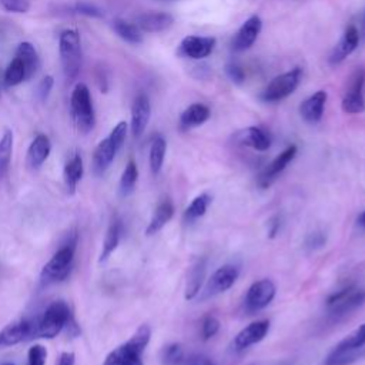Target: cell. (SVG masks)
<instances>
[{
    "label": "cell",
    "mask_w": 365,
    "mask_h": 365,
    "mask_svg": "<svg viewBox=\"0 0 365 365\" xmlns=\"http://www.w3.org/2000/svg\"><path fill=\"white\" fill-rule=\"evenodd\" d=\"M151 338V329L143 324L131 335V338L114 348L103 362V365H144L143 352Z\"/></svg>",
    "instance_id": "1"
},
{
    "label": "cell",
    "mask_w": 365,
    "mask_h": 365,
    "mask_svg": "<svg viewBox=\"0 0 365 365\" xmlns=\"http://www.w3.org/2000/svg\"><path fill=\"white\" fill-rule=\"evenodd\" d=\"M77 245V234L73 231L67 241L54 252V255L48 259V262L43 267L40 272V279L43 284H51L66 279L70 275L74 252Z\"/></svg>",
    "instance_id": "2"
},
{
    "label": "cell",
    "mask_w": 365,
    "mask_h": 365,
    "mask_svg": "<svg viewBox=\"0 0 365 365\" xmlns=\"http://www.w3.org/2000/svg\"><path fill=\"white\" fill-rule=\"evenodd\" d=\"M73 321L71 311L64 301H54L46 311L36 317V338L51 339Z\"/></svg>",
    "instance_id": "3"
},
{
    "label": "cell",
    "mask_w": 365,
    "mask_h": 365,
    "mask_svg": "<svg viewBox=\"0 0 365 365\" xmlns=\"http://www.w3.org/2000/svg\"><path fill=\"white\" fill-rule=\"evenodd\" d=\"M127 131L128 124L125 121H120L117 125H114L111 133L98 143L93 154V170L97 175L104 174L111 165L127 137Z\"/></svg>",
    "instance_id": "4"
},
{
    "label": "cell",
    "mask_w": 365,
    "mask_h": 365,
    "mask_svg": "<svg viewBox=\"0 0 365 365\" xmlns=\"http://www.w3.org/2000/svg\"><path fill=\"white\" fill-rule=\"evenodd\" d=\"M70 114L76 128L80 133L87 134L94 128L96 114H94L93 100H91L88 87L83 83H78L71 93Z\"/></svg>",
    "instance_id": "5"
},
{
    "label": "cell",
    "mask_w": 365,
    "mask_h": 365,
    "mask_svg": "<svg viewBox=\"0 0 365 365\" xmlns=\"http://www.w3.org/2000/svg\"><path fill=\"white\" fill-rule=\"evenodd\" d=\"M58 53L66 78L68 81L76 80L81 68V40L77 30L67 29L61 31L58 38Z\"/></svg>",
    "instance_id": "6"
},
{
    "label": "cell",
    "mask_w": 365,
    "mask_h": 365,
    "mask_svg": "<svg viewBox=\"0 0 365 365\" xmlns=\"http://www.w3.org/2000/svg\"><path fill=\"white\" fill-rule=\"evenodd\" d=\"M365 348V324L359 325L342 341H339L327 355L324 365H349L361 356Z\"/></svg>",
    "instance_id": "7"
},
{
    "label": "cell",
    "mask_w": 365,
    "mask_h": 365,
    "mask_svg": "<svg viewBox=\"0 0 365 365\" xmlns=\"http://www.w3.org/2000/svg\"><path fill=\"white\" fill-rule=\"evenodd\" d=\"M301 77H302V70L299 67H294L292 70L274 77L264 88L261 98L265 103H275V101L284 100L285 97H288L297 90V87L299 86Z\"/></svg>",
    "instance_id": "8"
},
{
    "label": "cell",
    "mask_w": 365,
    "mask_h": 365,
    "mask_svg": "<svg viewBox=\"0 0 365 365\" xmlns=\"http://www.w3.org/2000/svg\"><path fill=\"white\" fill-rule=\"evenodd\" d=\"M365 302V289L346 287L328 297L327 305L332 317H344Z\"/></svg>",
    "instance_id": "9"
},
{
    "label": "cell",
    "mask_w": 365,
    "mask_h": 365,
    "mask_svg": "<svg viewBox=\"0 0 365 365\" xmlns=\"http://www.w3.org/2000/svg\"><path fill=\"white\" fill-rule=\"evenodd\" d=\"M365 70L358 67L348 78L342 98V110L346 114H359L365 110Z\"/></svg>",
    "instance_id": "10"
},
{
    "label": "cell",
    "mask_w": 365,
    "mask_h": 365,
    "mask_svg": "<svg viewBox=\"0 0 365 365\" xmlns=\"http://www.w3.org/2000/svg\"><path fill=\"white\" fill-rule=\"evenodd\" d=\"M238 275H240V268L234 264H225V265L220 267L208 278L204 291H200L201 292L200 298L204 301L207 298H211L214 295L225 292L235 284Z\"/></svg>",
    "instance_id": "11"
},
{
    "label": "cell",
    "mask_w": 365,
    "mask_h": 365,
    "mask_svg": "<svg viewBox=\"0 0 365 365\" xmlns=\"http://www.w3.org/2000/svg\"><path fill=\"white\" fill-rule=\"evenodd\" d=\"M36 338V317L16 321L0 331V348L17 345Z\"/></svg>",
    "instance_id": "12"
},
{
    "label": "cell",
    "mask_w": 365,
    "mask_h": 365,
    "mask_svg": "<svg viewBox=\"0 0 365 365\" xmlns=\"http://www.w3.org/2000/svg\"><path fill=\"white\" fill-rule=\"evenodd\" d=\"M277 288L271 279H259L255 281L247 291L244 305L248 312H257L268 307V304L274 299Z\"/></svg>",
    "instance_id": "13"
},
{
    "label": "cell",
    "mask_w": 365,
    "mask_h": 365,
    "mask_svg": "<svg viewBox=\"0 0 365 365\" xmlns=\"http://www.w3.org/2000/svg\"><path fill=\"white\" fill-rule=\"evenodd\" d=\"M215 47V38L208 36H187L181 40L178 53L184 57L201 60L212 53Z\"/></svg>",
    "instance_id": "14"
},
{
    "label": "cell",
    "mask_w": 365,
    "mask_h": 365,
    "mask_svg": "<svg viewBox=\"0 0 365 365\" xmlns=\"http://www.w3.org/2000/svg\"><path fill=\"white\" fill-rule=\"evenodd\" d=\"M269 329V322L267 319L255 321L242 328L234 338L232 346L235 351H244L251 345L262 341Z\"/></svg>",
    "instance_id": "15"
},
{
    "label": "cell",
    "mask_w": 365,
    "mask_h": 365,
    "mask_svg": "<svg viewBox=\"0 0 365 365\" xmlns=\"http://www.w3.org/2000/svg\"><path fill=\"white\" fill-rule=\"evenodd\" d=\"M151 117V104L145 94H138L131 106V134L137 138L140 137L150 121Z\"/></svg>",
    "instance_id": "16"
},
{
    "label": "cell",
    "mask_w": 365,
    "mask_h": 365,
    "mask_svg": "<svg viewBox=\"0 0 365 365\" xmlns=\"http://www.w3.org/2000/svg\"><path fill=\"white\" fill-rule=\"evenodd\" d=\"M261 29L262 21L258 16H251L250 19H247L232 38V48L235 51L248 50L257 40L258 34L261 33Z\"/></svg>",
    "instance_id": "17"
},
{
    "label": "cell",
    "mask_w": 365,
    "mask_h": 365,
    "mask_svg": "<svg viewBox=\"0 0 365 365\" xmlns=\"http://www.w3.org/2000/svg\"><path fill=\"white\" fill-rule=\"evenodd\" d=\"M359 38H361L359 37V30L354 24L348 26L345 29L342 37L339 38V41L332 48V51L329 54V63L331 64L342 63L358 47Z\"/></svg>",
    "instance_id": "18"
},
{
    "label": "cell",
    "mask_w": 365,
    "mask_h": 365,
    "mask_svg": "<svg viewBox=\"0 0 365 365\" xmlns=\"http://www.w3.org/2000/svg\"><path fill=\"white\" fill-rule=\"evenodd\" d=\"M297 155V145H288L282 153H279L268 165L267 168L261 173L259 175V185L261 187H268L275 178L277 175H279L285 167L294 160V157Z\"/></svg>",
    "instance_id": "19"
},
{
    "label": "cell",
    "mask_w": 365,
    "mask_h": 365,
    "mask_svg": "<svg viewBox=\"0 0 365 365\" xmlns=\"http://www.w3.org/2000/svg\"><path fill=\"white\" fill-rule=\"evenodd\" d=\"M174 23V17L165 11H148L135 17V26L145 33L167 30Z\"/></svg>",
    "instance_id": "20"
},
{
    "label": "cell",
    "mask_w": 365,
    "mask_h": 365,
    "mask_svg": "<svg viewBox=\"0 0 365 365\" xmlns=\"http://www.w3.org/2000/svg\"><path fill=\"white\" fill-rule=\"evenodd\" d=\"M327 93L324 90H319L309 96L307 100H304L299 106V114L301 117L309 123L315 124L322 118L325 103H327Z\"/></svg>",
    "instance_id": "21"
},
{
    "label": "cell",
    "mask_w": 365,
    "mask_h": 365,
    "mask_svg": "<svg viewBox=\"0 0 365 365\" xmlns=\"http://www.w3.org/2000/svg\"><path fill=\"white\" fill-rule=\"evenodd\" d=\"M51 143L46 134H37L27 150V165L31 170L40 168L48 158Z\"/></svg>",
    "instance_id": "22"
},
{
    "label": "cell",
    "mask_w": 365,
    "mask_h": 365,
    "mask_svg": "<svg viewBox=\"0 0 365 365\" xmlns=\"http://www.w3.org/2000/svg\"><path fill=\"white\" fill-rule=\"evenodd\" d=\"M205 272H207V259L205 258L195 259V262L191 265V268L188 271L185 294H184L185 299L191 301L200 294L204 278H205Z\"/></svg>",
    "instance_id": "23"
},
{
    "label": "cell",
    "mask_w": 365,
    "mask_h": 365,
    "mask_svg": "<svg viewBox=\"0 0 365 365\" xmlns=\"http://www.w3.org/2000/svg\"><path fill=\"white\" fill-rule=\"evenodd\" d=\"M173 215H174V204L168 197H165L157 204L153 212V217L145 228V234L147 235L157 234L173 218Z\"/></svg>",
    "instance_id": "24"
},
{
    "label": "cell",
    "mask_w": 365,
    "mask_h": 365,
    "mask_svg": "<svg viewBox=\"0 0 365 365\" xmlns=\"http://www.w3.org/2000/svg\"><path fill=\"white\" fill-rule=\"evenodd\" d=\"M210 108L202 103H194L188 106L180 115V127L182 130L194 128L204 124L210 118Z\"/></svg>",
    "instance_id": "25"
},
{
    "label": "cell",
    "mask_w": 365,
    "mask_h": 365,
    "mask_svg": "<svg viewBox=\"0 0 365 365\" xmlns=\"http://www.w3.org/2000/svg\"><path fill=\"white\" fill-rule=\"evenodd\" d=\"M16 57L23 63L26 70V80L36 76L40 68V57L36 47L30 41H23L16 48Z\"/></svg>",
    "instance_id": "26"
},
{
    "label": "cell",
    "mask_w": 365,
    "mask_h": 365,
    "mask_svg": "<svg viewBox=\"0 0 365 365\" xmlns=\"http://www.w3.org/2000/svg\"><path fill=\"white\" fill-rule=\"evenodd\" d=\"M237 140L244 144V145H248L257 151H265L269 148L271 145V138L268 135V133L259 127H248L245 130H242Z\"/></svg>",
    "instance_id": "27"
},
{
    "label": "cell",
    "mask_w": 365,
    "mask_h": 365,
    "mask_svg": "<svg viewBox=\"0 0 365 365\" xmlns=\"http://www.w3.org/2000/svg\"><path fill=\"white\" fill-rule=\"evenodd\" d=\"M84 173L83 158L80 154H74L64 165V182L68 194H74L78 181Z\"/></svg>",
    "instance_id": "28"
},
{
    "label": "cell",
    "mask_w": 365,
    "mask_h": 365,
    "mask_svg": "<svg viewBox=\"0 0 365 365\" xmlns=\"http://www.w3.org/2000/svg\"><path fill=\"white\" fill-rule=\"evenodd\" d=\"M120 237H121V222L118 218H114L108 228H107V232H106V237H104V242H103V250H101V254H100V258L98 261L100 262H104L108 259V257L115 251V248L118 247V242H120Z\"/></svg>",
    "instance_id": "29"
},
{
    "label": "cell",
    "mask_w": 365,
    "mask_h": 365,
    "mask_svg": "<svg viewBox=\"0 0 365 365\" xmlns=\"http://www.w3.org/2000/svg\"><path fill=\"white\" fill-rule=\"evenodd\" d=\"M111 26L114 33L124 41L130 44H140L143 41L141 30L134 23H130L124 19H115Z\"/></svg>",
    "instance_id": "30"
},
{
    "label": "cell",
    "mask_w": 365,
    "mask_h": 365,
    "mask_svg": "<svg viewBox=\"0 0 365 365\" xmlns=\"http://www.w3.org/2000/svg\"><path fill=\"white\" fill-rule=\"evenodd\" d=\"M165 148H167V143L164 140V137L157 135L154 137V140L151 141L150 145V168L151 173L155 175L160 173L163 163H164V157H165Z\"/></svg>",
    "instance_id": "31"
},
{
    "label": "cell",
    "mask_w": 365,
    "mask_h": 365,
    "mask_svg": "<svg viewBox=\"0 0 365 365\" xmlns=\"http://www.w3.org/2000/svg\"><path fill=\"white\" fill-rule=\"evenodd\" d=\"M137 178H138V170H137V164L134 163V160H130L121 174V178H120V185H118V190H120V194L123 197H127L128 194L133 192L134 187H135V182H137Z\"/></svg>",
    "instance_id": "32"
},
{
    "label": "cell",
    "mask_w": 365,
    "mask_h": 365,
    "mask_svg": "<svg viewBox=\"0 0 365 365\" xmlns=\"http://www.w3.org/2000/svg\"><path fill=\"white\" fill-rule=\"evenodd\" d=\"M211 204V197L207 192H202L200 195H197L190 205L185 208L184 211V218L187 221H195L197 218L202 217L208 208V205Z\"/></svg>",
    "instance_id": "33"
},
{
    "label": "cell",
    "mask_w": 365,
    "mask_h": 365,
    "mask_svg": "<svg viewBox=\"0 0 365 365\" xmlns=\"http://www.w3.org/2000/svg\"><path fill=\"white\" fill-rule=\"evenodd\" d=\"M13 133L11 130H6L0 138V177L6 175L10 160H11V151H13Z\"/></svg>",
    "instance_id": "34"
},
{
    "label": "cell",
    "mask_w": 365,
    "mask_h": 365,
    "mask_svg": "<svg viewBox=\"0 0 365 365\" xmlns=\"http://www.w3.org/2000/svg\"><path fill=\"white\" fill-rule=\"evenodd\" d=\"M24 80H26L24 66H23V63L17 57H14L9 63V66H7L6 71H4V84L7 87H14V86L20 84Z\"/></svg>",
    "instance_id": "35"
},
{
    "label": "cell",
    "mask_w": 365,
    "mask_h": 365,
    "mask_svg": "<svg viewBox=\"0 0 365 365\" xmlns=\"http://www.w3.org/2000/svg\"><path fill=\"white\" fill-rule=\"evenodd\" d=\"M184 352L180 344H170L161 351V364L163 365H182Z\"/></svg>",
    "instance_id": "36"
},
{
    "label": "cell",
    "mask_w": 365,
    "mask_h": 365,
    "mask_svg": "<svg viewBox=\"0 0 365 365\" xmlns=\"http://www.w3.org/2000/svg\"><path fill=\"white\" fill-rule=\"evenodd\" d=\"M73 11L77 13V14H83V16H87V17H93V19H101L104 14H103V10L100 7H97L96 4L93 3H88V1H77L74 3L73 6Z\"/></svg>",
    "instance_id": "37"
},
{
    "label": "cell",
    "mask_w": 365,
    "mask_h": 365,
    "mask_svg": "<svg viewBox=\"0 0 365 365\" xmlns=\"http://www.w3.org/2000/svg\"><path fill=\"white\" fill-rule=\"evenodd\" d=\"M46 359H47V349L43 345L36 344L29 349L27 365H46Z\"/></svg>",
    "instance_id": "38"
},
{
    "label": "cell",
    "mask_w": 365,
    "mask_h": 365,
    "mask_svg": "<svg viewBox=\"0 0 365 365\" xmlns=\"http://www.w3.org/2000/svg\"><path fill=\"white\" fill-rule=\"evenodd\" d=\"M220 331V321L214 315L204 317L201 322V335L204 339L212 338Z\"/></svg>",
    "instance_id": "39"
},
{
    "label": "cell",
    "mask_w": 365,
    "mask_h": 365,
    "mask_svg": "<svg viewBox=\"0 0 365 365\" xmlns=\"http://www.w3.org/2000/svg\"><path fill=\"white\" fill-rule=\"evenodd\" d=\"M31 0H0V6L11 13H27Z\"/></svg>",
    "instance_id": "40"
},
{
    "label": "cell",
    "mask_w": 365,
    "mask_h": 365,
    "mask_svg": "<svg viewBox=\"0 0 365 365\" xmlns=\"http://www.w3.org/2000/svg\"><path fill=\"white\" fill-rule=\"evenodd\" d=\"M53 84H54V78L51 76H46L40 80L38 86H37V90H36V96L37 98L43 103L47 100V97L50 96V91L53 88Z\"/></svg>",
    "instance_id": "41"
},
{
    "label": "cell",
    "mask_w": 365,
    "mask_h": 365,
    "mask_svg": "<svg viewBox=\"0 0 365 365\" xmlns=\"http://www.w3.org/2000/svg\"><path fill=\"white\" fill-rule=\"evenodd\" d=\"M327 242V237L324 232L321 231H315V232H311L307 240H305V247L309 248V250H318L321 248L322 245H325Z\"/></svg>",
    "instance_id": "42"
},
{
    "label": "cell",
    "mask_w": 365,
    "mask_h": 365,
    "mask_svg": "<svg viewBox=\"0 0 365 365\" xmlns=\"http://www.w3.org/2000/svg\"><path fill=\"white\" fill-rule=\"evenodd\" d=\"M225 71L228 74V77L235 83V84H241L245 80V73L244 70L237 64V63H228L225 66Z\"/></svg>",
    "instance_id": "43"
},
{
    "label": "cell",
    "mask_w": 365,
    "mask_h": 365,
    "mask_svg": "<svg viewBox=\"0 0 365 365\" xmlns=\"http://www.w3.org/2000/svg\"><path fill=\"white\" fill-rule=\"evenodd\" d=\"M182 365H215V364L202 354H191L190 356L184 358Z\"/></svg>",
    "instance_id": "44"
},
{
    "label": "cell",
    "mask_w": 365,
    "mask_h": 365,
    "mask_svg": "<svg viewBox=\"0 0 365 365\" xmlns=\"http://www.w3.org/2000/svg\"><path fill=\"white\" fill-rule=\"evenodd\" d=\"M94 77H96V83L98 86V88L103 91V93H107L108 90V76H107V71L106 68L103 67H98L94 73Z\"/></svg>",
    "instance_id": "45"
},
{
    "label": "cell",
    "mask_w": 365,
    "mask_h": 365,
    "mask_svg": "<svg viewBox=\"0 0 365 365\" xmlns=\"http://www.w3.org/2000/svg\"><path fill=\"white\" fill-rule=\"evenodd\" d=\"M74 362H76V356L73 352H63L58 358L57 365H74Z\"/></svg>",
    "instance_id": "46"
},
{
    "label": "cell",
    "mask_w": 365,
    "mask_h": 365,
    "mask_svg": "<svg viewBox=\"0 0 365 365\" xmlns=\"http://www.w3.org/2000/svg\"><path fill=\"white\" fill-rule=\"evenodd\" d=\"M269 225H271V230H269V237H274L279 228V220L277 217H274L271 221H269Z\"/></svg>",
    "instance_id": "47"
},
{
    "label": "cell",
    "mask_w": 365,
    "mask_h": 365,
    "mask_svg": "<svg viewBox=\"0 0 365 365\" xmlns=\"http://www.w3.org/2000/svg\"><path fill=\"white\" fill-rule=\"evenodd\" d=\"M359 37H362L365 40V9H364V13H362V20H361V33H359Z\"/></svg>",
    "instance_id": "48"
},
{
    "label": "cell",
    "mask_w": 365,
    "mask_h": 365,
    "mask_svg": "<svg viewBox=\"0 0 365 365\" xmlns=\"http://www.w3.org/2000/svg\"><path fill=\"white\" fill-rule=\"evenodd\" d=\"M358 224L365 230V211H362V212L359 214V217H358Z\"/></svg>",
    "instance_id": "49"
},
{
    "label": "cell",
    "mask_w": 365,
    "mask_h": 365,
    "mask_svg": "<svg viewBox=\"0 0 365 365\" xmlns=\"http://www.w3.org/2000/svg\"><path fill=\"white\" fill-rule=\"evenodd\" d=\"M1 365H14V364H10V362H6V364H1Z\"/></svg>",
    "instance_id": "50"
}]
</instances>
